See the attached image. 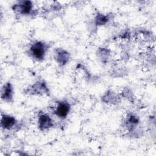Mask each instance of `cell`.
Segmentation results:
<instances>
[{"instance_id":"obj_7","label":"cell","mask_w":156,"mask_h":156,"mask_svg":"<svg viewBox=\"0 0 156 156\" xmlns=\"http://www.w3.org/2000/svg\"><path fill=\"white\" fill-rule=\"evenodd\" d=\"M57 58H58V61L60 63L62 64H65V63H66V62L68 60L67 53H66L64 51H61L60 52H58Z\"/></svg>"},{"instance_id":"obj_6","label":"cell","mask_w":156,"mask_h":156,"mask_svg":"<svg viewBox=\"0 0 156 156\" xmlns=\"http://www.w3.org/2000/svg\"><path fill=\"white\" fill-rule=\"evenodd\" d=\"M12 87L10 86V84L8 83L4 88V90L2 93V98L5 99H10L12 98Z\"/></svg>"},{"instance_id":"obj_8","label":"cell","mask_w":156,"mask_h":156,"mask_svg":"<svg viewBox=\"0 0 156 156\" xmlns=\"http://www.w3.org/2000/svg\"><path fill=\"white\" fill-rule=\"evenodd\" d=\"M107 21V18H106V16L101 15V16H99L98 18V22L99 23L101 24L105 23Z\"/></svg>"},{"instance_id":"obj_1","label":"cell","mask_w":156,"mask_h":156,"mask_svg":"<svg viewBox=\"0 0 156 156\" xmlns=\"http://www.w3.org/2000/svg\"><path fill=\"white\" fill-rule=\"evenodd\" d=\"M45 45L41 43V42H37L34 44L31 48V52L33 56L38 60L42 59L44 57V55L45 53Z\"/></svg>"},{"instance_id":"obj_4","label":"cell","mask_w":156,"mask_h":156,"mask_svg":"<svg viewBox=\"0 0 156 156\" xmlns=\"http://www.w3.org/2000/svg\"><path fill=\"white\" fill-rule=\"evenodd\" d=\"M15 123V119L13 117L10 116H4L1 119V125L5 129L11 128Z\"/></svg>"},{"instance_id":"obj_3","label":"cell","mask_w":156,"mask_h":156,"mask_svg":"<svg viewBox=\"0 0 156 156\" xmlns=\"http://www.w3.org/2000/svg\"><path fill=\"white\" fill-rule=\"evenodd\" d=\"M39 127L42 129H47L52 126V121L49 116L46 115H43L40 116L39 120Z\"/></svg>"},{"instance_id":"obj_5","label":"cell","mask_w":156,"mask_h":156,"mask_svg":"<svg viewBox=\"0 0 156 156\" xmlns=\"http://www.w3.org/2000/svg\"><path fill=\"white\" fill-rule=\"evenodd\" d=\"M16 7L19 8V11L22 13H27L31 10L32 4L30 1L23 2L20 5H17Z\"/></svg>"},{"instance_id":"obj_2","label":"cell","mask_w":156,"mask_h":156,"mask_svg":"<svg viewBox=\"0 0 156 156\" xmlns=\"http://www.w3.org/2000/svg\"><path fill=\"white\" fill-rule=\"evenodd\" d=\"M69 110V105L66 102H59L56 108L55 113L60 118H65L67 116Z\"/></svg>"}]
</instances>
